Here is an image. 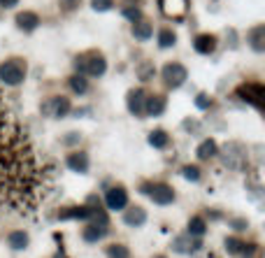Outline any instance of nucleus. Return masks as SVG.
Masks as SVG:
<instances>
[{"mask_svg": "<svg viewBox=\"0 0 265 258\" xmlns=\"http://www.w3.org/2000/svg\"><path fill=\"white\" fill-rule=\"evenodd\" d=\"M49 189V168L40 163L28 133L0 96V214H35Z\"/></svg>", "mask_w": 265, "mask_h": 258, "instance_id": "f257e3e1", "label": "nucleus"}, {"mask_svg": "<svg viewBox=\"0 0 265 258\" xmlns=\"http://www.w3.org/2000/svg\"><path fill=\"white\" fill-rule=\"evenodd\" d=\"M74 68L79 75H91V77H100L105 75V58L98 54V52H91V54H82L74 58Z\"/></svg>", "mask_w": 265, "mask_h": 258, "instance_id": "f03ea898", "label": "nucleus"}, {"mask_svg": "<svg viewBox=\"0 0 265 258\" xmlns=\"http://www.w3.org/2000/svg\"><path fill=\"white\" fill-rule=\"evenodd\" d=\"M23 77H26V65H23L21 61H17V58L5 61V63L0 65V79H2L7 86L21 84Z\"/></svg>", "mask_w": 265, "mask_h": 258, "instance_id": "7ed1b4c3", "label": "nucleus"}, {"mask_svg": "<svg viewBox=\"0 0 265 258\" xmlns=\"http://www.w3.org/2000/svg\"><path fill=\"white\" fill-rule=\"evenodd\" d=\"M142 193H147L156 205H170L175 200V191L168 184H142Z\"/></svg>", "mask_w": 265, "mask_h": 258, "instance_id": "20e7f679", "label": "nucleus"}, {"mask_svg": "<svg viewBox=\"0 0 265 258\" xmlns=\"http://www.w3.org/2000/svg\"><path fill=\"white\" fill-rule=\"evenodd\" d=\"M237 96L242 98V100H247V103L256 105V107H263L265 88H263V84L251 82V84H242V86H240V88H237Z\"/></svg>", "mask_w": 265, "mask_h": 258, "instance_id": "39448f33", "label": "nucleus"}, {"mask_svg": "<svg viewBox=\"0 0 265 258\" xmlns=\"http://www.w3.org/2000/svg\"><path fill=\"white\" fill-rule=\"evenodd\" d=\"M163 79H165V84L170 88H177L186 82V68L179 63H168L163 68Z\"/></svg>", "mask_w": 265, "mask_h": 258, "instance_id": "423d86ee", "label": "nucleus"}, {"mask_svg": "<svg viewBox=\"0 0 265 258\" xmlns=\"http://www.w3.org/2000/svg\"><path fill=\"white\" fill-rule=\"evenodd\" d=\"M42 112L47 114V117L61 119V117H65V114L70 112V100L63 98V96H56V98H52V100H47V103H44Z\"/></svg>", "mask_w": 265, "mask_h": 258, "instance_id": "0eeeda50", "label": "nucleus"}, {"mask_svg": "<svg viewBox=\"0 0 265 258\" xmlns=\"http://www.w3.org/2000/svg\"><path fill=\"white\" fill-rule=\"evenodd\" d=\"M226 249H228V254L240 256V258H251L256 254L254 244H247V242L237 240V237H228V240H226Z\"/></svg>", "mask_w": 265, "mask_h": 258, "instance_id": "6e6552de", "label": "nucleus"}, {"mask_svg": "<svg viewBox=\"0 0 265 258\" xmlns=\"http://www.w3.org/2000/svg\"><path fill=\"white\" fill-rule=\"evenodd\" d=\"M105 203L109 209H124L128 205V193H126V189L124 186H114V189H109L107 191V198H105Z\"/></svg>", "mask_w": 265, "mask_h": 258, "instance_id": "1a4fd4ad", "label": "nucleus"}, {"mask_svg": "<svg viewBox=\"0 0 265 258\" xmlns=\"http://www.w3.org/2000/svg\"><path fill=\"white\" fill-rule=\"evenodd\" d=\"M144 103H147V93H144L142 88H135V91L128 93V112H130V114L140 117V114L144 112Z\"/></svg>", "mask_w": 265, "mask_h": 258, "instance_id": "9d476101", "label": "nucleus"}, {"mask_svg": "<svg viewBox=\"0 0 265 258\" xmlns=\"http://www.w3.org/2000/svg\"><path fill=\"white\" fill-rule=\"evenodd\" d=\"M160 10L165 17H181L186 12V0H160Z\"/></svg>", "mask_w": 265, "mask_h": 258, "instance_id": "9b49d317", "label": "nucleus"}, {"mask_svg": "<svg viewBox=\"0 0 265 258\" xmlns=\"http://www.w3.org/2000/svg\"><path fill=\"white\" fill-rule=\"evenodd\" d=\"M17 26H19L21 31L31 33V31H35V28L40 26V17H37L35 12H21V14L17 17Z\"/></svg>", "mask_w": 265, "mask_h": 258, "instance_id": "f8f14e48", "label": "nucleus"}, {"mask_svg": "<svg viewBox=\"0 0 265 258\" xmlns=\"http://www.w3.org/2000/svg\"><path fill=\"white\" fill-rule=\"evenodd\" d=\"M61 221H72V219H91V209L88 207H68L63 212H58Z\"/></svg>", "mask_w": 265, "mask_h": 258, "instance_id": "ddd939ff", "label": "nucleus"}, {"mask_svg": "<svg viewBox=\"0 0 265 258\" xmlns=\"http://www.w3.org/2000/svg\"><path fill=\"white\" fill-rule=\"evenodd\" d=\"M144 112L151 114V117H160V114L165 112V98H163V96L147 98V103H144Z\"/></svg>", "mask_w": 265, "mask_h": 258, "instance_id": "4468645a", "label": "nucleus"}, {"mask_svg": "<svg viewBox=\"0 0 265 258\" xmlns=\"http://www.w3.org/2000/svg\"><path fill=\"white\" fill-rule=\"evenodd\" d=\"M68 168H70L72 172H86L88 170V156L82 154V151L70 154V156H68Z\"/></svg>", "mask_w": 265, "mask_h": 258, "instance_id": "2eb2a0df", "label": "nucleus"}, {"mask_svg": "<svg viewBox=\"0 0 265 258\" xmlns=\"http://www.w3.org/2000/svg\"><path fill=\"white\" fill-rule=\"evenodd\" d=\"M193 47H195L198 54H212L214 47H216V40H214L212 35H198L195 42H193Z\"/></svg>", "mask_w": 265, "mask_h": 258, "instance_id": "dca6fc26", "label": "nucleus"}, {"mask_svg": "<svg viewBox=\"0 0 265 258\" xmlns=\"http://www.w3.org/2000/svg\"><path fill=\"white\" fill-rule=\"evenodd\" d=\"M124 221H126L128 226H142L144 221H147V212L142 209V207H133V209H128L126 216H124Z\"/></svg>", "mask_w": 265, "mask_h": 258, "instance_id": "f3484780", "label": "nucleus"}, {"mask_svg": "<svg viewBox=\"0 0 265 258\" xmlns=\"http://www.w3.org/2000/svg\"><path fill=\"white\" fill-rule=\"evenodd\" d=\"M216 151H219V147H216V142L214 140H205V142H200V147H198V158L200 161H210V158H214L216 156Z\"/></svg>", "mask_w": 265, "mask_h": 258, "instance_id": "a211bd4d", "label": "nucleus"}, {"mask_svg": "<svg viewBox=\"0 0 265 258\" xmlns=\"http://www.w3.org/2000/svg\"><path fill=\"white\" fill-rule=\"evenodd\" d=\"M107 235V226H98V224H93V226H86L84 228V240L86 242H100L103 237Z\"/></svg>", "mask_w": 265, "mask_h": 258, "instance_id": "6ab92c4d", "label": "nucleus"}, {"mask_svg": "<svg viewBox=\"0 0 265 258\" xmlns=\"http://www.w3.org/2000/svg\"><path fill=\"white\" fill-rule=\"evenodd\" d=\"M7 242H10V247H12V249L21 251V249L28 247V235H26L23 230H14V233H10V237H7Z\"/></svg>", "mask_w": 265, "mask_h": 258, "instance_id": "aec40b11", "label": "nucleus"}, {"mask_svg": "<svg viewBox=\"0 0 265 258\" xmlns=\"http://www.w3.org/2000/svg\"><path fill=\"white\" fill-rule=\"evenodd\" d=\"M168 142H170V138L165 130H154V133H149V144L156 147V149H165Z\"/></svg>", "mask_w": 265, "mask_h": 258, "instance_id": "412c9836", "label": "nucleus"}, {"mask_svg": "<svg viewBox=\"0 0 265 258\" xmlns=\"http://www.w3.org/2000/svg\"><path fill=\"white\" fill-rule=\"evenodd\" d=\"M249 42H251V47H254V52H263L265 49V28L263 26L254 28L251 37H249Z\"/></svg>", "mask_w": 265, "mask_h": 258, "instance_id": "4be33fe9", "label": "nucleus"}, {"mask_svg": "<svg viewBox=\"0 0 265 258\" xmlns=\"http://www.w3.org/2000/svg\"><path fill=\"white\" fill-rule=\"evenodd\" d=\"M205 230H207V224H205V219L202 216H193L191 221H189V233L195 237L205 235Z\"/></svg>", "mask_w": 265, "mask_h": 258, "instance_id": "5701e85b", "label": "nucleus"}, {"mask_svg": "<svg viewBox=\"0 0 265 258\" xmlns=\"http://www.w3.org/2000/svg\"><path fill=\"white\" fill-rule=\"evenodd\" d=\"M175 42H177V35H175L172 31L163 28V31L159 33V47H160V49H170Z\"/></svg>", "mask_w": 265, "mask_h": 258, "instance_id": "b1692460", "label": "nucleus"}, {"mask_svg": "<svg viewBox=\"0 0 265 258\" xmlns=\"http://www.w3.org/2000/svg\"><path fill=\"white\" fill-rule=\"evenodd\" d=\"M68 84H70V88H72L74 93H86V91H88V82H86L82 75L70 77V82H68Z\"/></svg>", "mask_w": 265, "mask_h": 258, "instance_id": "393cba45", "label": "nucleus"}, {"mask_svg": "<svg viewBox=\"0 0 265 258\" xmlns=\"http://www.w3.org/2000/svg\"><path fill=\"white\" fill-rule=\"evenodd\" d=\"M107 258H130V251L124 244H112L107 247Z\"/></svg>", "mask_w": 265, "mask_h": 258, "instance_id": "a878e982", "label": "nucleus"}, {"mask_svg": "<svg viewBox=\"0 0 265 258\" xmlns=\"http://www.w3.org/2000/svg\"><path fill=\"white\" fill-rule=\"evenodd\" d=\"M133 35H135L138 40H149V37H151V26L138 21L135 23V28H133Z\"/></svg>", "mask_w": 265, "mask_h": 258, "instance_id": "bb28decb", "label": "nucleus"}, {"mask_svg": "<svg viewBox=\"0 0 265 258\" xmlns=\"http://www.w3.org/2000/svg\"><path fill=\"white\" fill-rule=\"evenodd\" d=\"M181 174H184L189 182H198V179H200V170H198L195 165H186V168L181 170Z\"/></svg>", "mask_w": 265, "mask_h": 258, "instance_id": "cd10ccee", "label": "nucleus"}, {"mask_svg": "<svg viewBox=\"0 0 265 258\" xmlns=\"http://www.w3.org/2000/svg\"><path fill=\"white\" fill-rule=\"evenodd\" d=\"M124 17H126L128 21H142V12L138 10V7H126V10H124Z\"/></svg>", "mask_w": 265, "mask_h": 258, "instance_id": "c85d7f7f", "label": "nucleus"}, {"mask_svg": "<svg viewBox=\"0 0 265 258\" xmlns=\"http://www.w3.org/2000/svg\"><path fill=\"white\" fill-rule=\"evenodd\" d=\"M114 5V0H91V7L96 12H107Z\"/></svg>", "mask_w": 265, "mask_h": 258, "instance_id": "c756f323", "label": "nucleus"}, {"mask_svg": "<svg viewBox=\"0 0 265 258\" xmlns=\"http://www.w3.org/2000/svg\"><path fill=\"white\" fill-rule=\"evenodd\" d=\"M195 105L200 109H207L210 105H212V100H210V96H205V93H200V96L195 98Z\"/></svg>", "mask_w": 265, "mask_h": 258, "instance_id": "7c9ffc66", "label": "nucleus"}, {"mask_svg": "<svg viewBox=\"0 0 265 258\" xmlns=\"http://www.w3.org/2000/svg\"><path fill=\"white\" fill-rule=\"evenodd\" d=\"M77 5H79V0H61V10H63V12L77 10Z\"/></svg>", "mask_w": 265, "mask_h": 258, "instance_id": "2f4dec72", "label": "nucleus"}, {"mask_svg": "<svg viewBox=\"0 0 265 258\" xmlns=\"http://www.w3.org/2000/svg\"><path fill=\"white\" fill-rule=\"evenodd\" d=\"M154 75V70H151V65L144 63L142 65V70H140V79H149V77Z\"/></svg>", "mask_w": 265, "mask_h": 258, "instance_id": "473e14b6", "label": "nucleus"}, {"mask_svg": "<svg viewBox=\"0 0 265 258\" xmlns=\"http://www.w3.org/2000/svg\"><path fill=\"white\" fill-rule=\"evenodd\" d=\"M19 0H0V7H5V10H10V7H14Z\"/></svg>", "mask_w": 265, "mask_h": 258, "instance_id": "72a5a7b5", "label": "nucleus"}, {"mask_svg": "<svg viewBox=\"0 0 265 258\" xmlns=\"http://www.w3.org/2000/svg\"><path fill=\"white\" fill-rule=\"evenodd\" d=\"M77 140H79V135H77V133H70V138H65V144H74Z\"/></svg>", "mask_w": 265, "mask_h": 258, "instance_id": "f704fd0d", "label": "nucleus"}, {"mask_svg": "<svg viewBox=\"0 0 265 258\" xmlns=\"http://www.w3.org/2000/svg\"><path fill=\"white\" fill-rule=\"evenodd\" d=\"M233 226H235V230H244L247 224H244V221H233Z\"/></svg>", "mask_w": 265, "mask_h": 258, "instance_id": "c9c22d12", "label": "nucleus"}, {"mask_svg": "<svg viewBox=\"0 0 265 258\" xmlns=\"http://www.w3.org/2000/svg\"><path fill=\"white\" fill-rule=\"evenodd\" d=\"M56 258H65V256H63V254H61V256H56Z\"/></svg>", "mask_w": 265, "mask_h": 258, "instance_id": "e433bc0d", "label": "nucleus"}, {"mask_svg": "<svg viewBox=\"0 0 265 258\" xmlns=\"http://www.w3.org/2000/svg\"><path fill=\"white\" fill-rule=\"evenodd\" d=\"M160 258H163V256H160Z\"/></svg>", "mask_w": 265, "mask_h": 258, "instance_id": "4c0bfd02", "label": "nucleus"}]
</instances>
